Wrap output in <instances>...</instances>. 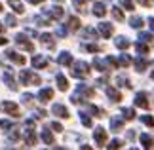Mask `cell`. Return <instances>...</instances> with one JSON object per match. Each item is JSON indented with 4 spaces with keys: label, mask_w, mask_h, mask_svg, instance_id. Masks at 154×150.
<instances>
[{
    "label": "cell",
    "mask_w": 154,
    "mask_h": 150,
    "mask_svg": "<svg viewBox=\"0 0 154 150\" xmlns=\"http://www.w3.org/2000/svg\"><path fill=\"white\" fill-rule=\"evenodd\" d=\"M19 82L25 84V86H36V84H40V76L31 72V70H21L19 72Z\"/></svg>",
    "instance_id": "cell-1"
},
{
    "label": "cell",
    "mask_w": 154,
    "mask_h": 150,
    "mask_svg": "<svg viewBox=\"0 0 154 150\" xmlns=\"http://www.w3.org/2000/svg\"><path fill=\"white\" fill-rule=\"evenodd\" d=\"M88 74H90V67H88V63H84V61L74 63V69H72V76L74 78H86Z\"/></svg>",
    "instance_id": "cell-2"
},
{
    "label": "cell",
    "mask_w": 154,
    "mask_h": 150,
    "mask_svg": "<svg viewBox=\"0 0 154 150\" xmlns=\"http://www.w3.org/2000/svg\"><path fill=\"white\" fill-rule=\"evenodd\" d=\"M0 109H2L6 114H10V116L17 118L19 116V106H17L14 101H2V105H0Z\"/></svg>",
    "instance_id": "cell-3"
},
{
    "label": "cell",
    "mask_w": 154,
    "mask_h": 150,
    "mask_svg": "<svg viewBox=\"0 0 154 150\" xmlns=\"http://www.w3.org/2000/svg\"><path fill=\"white\" fill-rule=\"evenodd\" d=\"M15 44L19 46V47H23V50H27V51H32L34 50L32 42H29L25 34H17V36H15Z\"/></svg>",
    "instance_id": "cell-4"
},
{
    "label": "cell",
    "mask_w": 154,
    "mask_h": 150,
    "mask_svg": "<svg viewBox=\"0 0 154 150\" xmlns=\"http://www.w3.org/2000/svg\"><path fill=\"white\" fill-rule=\"evenodd\" d=\"M93 139H95V142L99 146H105L106 145V131L103 127H97L95 133H93Z\"/></svg>",
    "instance_id": "cell-5"
},
{
    "label": "cell",
    "mask_w": 154,
    "mask_h": 150,
    "mask_svg": "<svg viewBox=\"0 0 154 150\" xmlns=\"http://www.w3.org/2000/svg\"><path fill=\"white\" fill-rule=\"evenodd\" d=\"M51 97H53V89H51V87L40 89V93H38V101H40V103H48Z\"/></svg>",
    "instance_id": "cell-6"
},
{
    "label": "cell",
    "mask_w": 154,
    "mask_h": 150,
    "mask_svg": "<svg viewBox=\"0 0 154 150\" xmlns=\"http://www.w3.org/2000/svg\"><path fill=\"white\" fill-rule=\"evenodd\" d=\"M6 55H8V59H11V61L17 63V65H25V57H23L21 53H17L14 50H8V51H6Z\"/></svg>",
    "instance_id": "cell-7"
},
{
    "label": "cell",
    "mask_w": 154,
    "mask_h": 150,
    "mask_svg": "<svg viewBox=\"0 0 154 150\" xmlns=\"http://www.w3.org/2000/svg\"><path fill=\"white\" fill-rule=\"evenodd\" d=\"M32 67L34 69H46L48 67V59L44 55H34L32 57Z\"/></svg>",
    "instance_id": "cell-8"
},
{
    "label": "cell",
    "mask_w": 154,
    "mask_h": 150,
    "mask_svg": "<svg viewBox=\"0 0 154 150\" xmlns=\"http://www.w3.org/2000/svg\"><path fill=\"white\" fill-rule=\"evenodd\" d=\"M4 82L8 84L10 89H17L15 82H14V72H11V69H8V67H6V72H4Z\"/></svg>",
    "instance_id": "cell-9"
},
{
    "label": "cell",
    "mask_w": 154,
    "mask_h": 150,
    "mask_svg": "<svg viewBox=\"0 0 154 150\" xmlns=\"http://www.w3.org/2000/svg\"><path fill=\"white\" fill-rule=\"evenodd\" d=\"M51 112L59 118H69V110H67V106H63V105H53Z\"/></svg>",
    "instance_id": "cell-10"
},
{
    "label": "cell",
    "mask_w": 154,
    "mask_h": 150,
    "mask_svg": "<svg viewBox=\"0 0 154 150\" xmlns=\"http://www.w3.org/2000/svg\"><path fill=\"white\" fill-rule=\"evenodd\" d=\"M135 105L141 106V109H149V99H146V93H137V95H135Z\"/></svg>",
    "instance_id": "cell-11"
},
{
    "label": "cell",
    "mask_w": 154,
    "mask_h": 150,
    "mask_svg": "<svg viewBox=\"0 0 154 150\" xmlns=\"http://www.w3.org/2000/svg\"><path fill=\"white\" fill-rule=\"evenodd\" d=\"M99 32L103 34V38H110V34H112V25H110V23H99Z\"/></svg>",
    "instance_id": "cell-12"
},
{
    "label": "cell",
    "mask_w": 154,
    "mask_h": 150,
    "mask_svg": "<svg viewBox=\"0 0 154 150\" xmlns=\"http://www.w3.org/2000/svg\"><path fill=\"white\" fill-rule=\"evenodd\" d=\"M46 14H48L51 19H61V17H63V8H61V6H53V8L48 10Z\"/></svg>",
    "instance_id": "cell-13"
},
{
    "label": "cell",
    "mask_w": 154,
    "mask_h": 150,
    "mask_svg": "<svg viewBox=\"0 0 154 150\" xmlns=\"http://www.w3.org/2000/svg\"><path fill=\"white\" fill-rule=\"evenodd\" d=\"M25 141L27 145H36V133H34V129H25Z\"/></svg>",
    "instance_id": "cell-14"
},
{
    "label": "cell",
    "mask_w": 154,
    "mask_h": 150,
    "mask_svg": "<svg viewBox=\"0 0 154 150\" xmlns=\"http://www.w3.org/2000/svg\"><path fill=\"white\" fill-rule=\"evenodd\" d=\"M55 80H57V87L61 89V91H67V89H69V80H67L63 74H57Z\"/></svg>",
    "instance_id": "cell-15"
},
{
    "label": "cell",
    "mask_w": 154,
    "mask_h": 150,
    "mask_svg": "<svg viewBox=\"0 0 154 150\" xmlns=\"http://www.w3.org/2000/svg\"><path fill=\"white\" fill-rule=\"evenodd\" d=\"M57 63H59V65H72V55H70V53H67V51H63L61 55L57 57Z\"/></svg>",
    "instance_id": "cell-16"
},
{
    "label": "cell",
    "mask_w": 154,
    "mask_h": 150,
    "mask_svg": "<svg viewBox=\"0 0 154 150\" xmlns=\"http://www.w3.org/2000/svg\"><path fill=\"white\" fill-rule=\"evenodd\" d=\"M114 44H116V47H120V50H128V47L131 46V42H129L126 36H118Z\"/></svg>",
    "instance_id": "cell-17"
},
{
    "label": "cell",
    "mask_w": 154,
    "mask_h": 150,
    "mask_svg": "<svg viewBox=\"0 0 154 150\" xmlns=\"http://www.w3.org/2000/svg\"><path fill=\"white\" fill-rule=\"evenodd\" d=\"M8 4L11 6V8H14L15 14H23V11H25V8H23V2H21V0H8Z\"/></svg>",
    "instance_id": "cell-18"
},
{
    "label": "cell",
    "mask_w": 154,
    "mask_h": 150,
    "mask_svg": "<svg viewBox=\"0 0 154 150\" xmlns=\"http://www.w3.org/2000/svg\"><path fill=\"white\" fill-rule=\"evenodd\" d=\"M141 142H143V146H145L146 150H150V148L154 146V139H152L150 135H146V133L141 135Z\"/></svg>",
    "instance_id": "cell-19"
},
{
    "label": "cell",
    "mask_w": 154,
    "mask_h": 150,
    "mask_svg": "<svg viewBox=\"0 0 154 150\" xmlns=\"http://www.w3.org/2000/svg\"><path fill=\"white\" fill-rule=\"evenodd\" d=\"M105 14H106V8H105V4L97 2L95 6H93V15H97V17H103Z\"/></svg>",
    "instance_id": "cell-20"
},
{
    "label": "cell",
    "mask_w": 154,
    "mask_h": 150,
    "mask_svg": "<svg viewBox=\"0 0 154 150\" xmlns=\"http://www.w3.org/2000/svg\"><path fill=\"white\" fill-rule=\"evenodd\" d=\"M40 42H42L46 47H53V46H55V42H53V36H51V34H42V36H40Z\"/></svg>",
    "instance_id": "cell-21"
},
{
    "label": "cell",
    "mask_w": 154,
    "mask_h": 150,
    "mask_svg": "<svg viewBox=\"0 0 154 150\" xmlns=\"http://www.w3.org/2000/svg\"><path fill=\"white\" fill-rule=\"evenodd\" d=\"M124 127V122L120 118H110V129L112 131H120Z\"/></svg>",
    "instance_id": "cell-22"
},
{
    "label": "cell",
    "mask_w": 154,
    "mask_h": 150,
    "mask_svg": "<svg viewBox=\"0 0 154 150\" xmlns=\"http://www.w3.org/2000/svg\"><path fill=\"white\" fill-rule=\"evenodd\" d=\"M106 95H109L112 101H120V99H122L120 91H118V89H114V87H106Z\"/></svg>",
    "instance_id": "cell-23"
},
{
    "label": "cell",
    "mask_w": 154,
    "mask_h": 150,
    "mask_svg": "<svg viewBox=\"0 0 154 150\" xmlns=\"http://www.w3.org/2000/svg\"><path fill=\"white\" fill-rule=\"evenodd\" d=\"M69 29L70 31H78L80 29V19L78 17H69Z\"/></svg>",
    "instance_id": "cell-24"
},
{
    "label": "cell",
    "mask_w": 154,
    "mask_h": 150,
    "mask_svg": "<svg viewBox=\"0 0 154 150\" xmlns=\"http://www.w3.org/2000/svg\"><path fill=\"white\" fill-rule=\"evenodd\" d=\"M42 141L46 142V145H53V135L50 133V129H44L42 131Z\"/></svg>",
    "instance_id": "cell-25"
},
{
    "label": "cell",
    "mask_w": 154,
    "mask_h": 150,
    "mask_svg": "<svg viewBox=\"0 0 154 150\" xmlns=\"http://www.w3.org/2000/svg\"><path fill=\"white\" fill-rule=\"evenodd\" d=\"M146 67H149V63H146L145 59H135V69H137L139 72H143Z\"/></svg>",
    "instance_id": "cell-26"
},
{
    "label": "cell",
    "mask_w": 154,
    "mask_h": 150,
    "mask_svg": "<svg viewBox=\"0 0 154 150\" xmlns=\"http://www.w3.org/2000/svg\"><path fill=\"white\" fill-rule=\"evenodd\" d=\"M133 61H131V57L129 55H126V53H122L120 55V61H118V65H122V67H128V65H131Z\"/></svg>",
    "instance_id": "cell-27"
},
{
    "label": "cell",
    "mask_w": 154,
    "mask_h": 150,
    "mask_svg": "<svg viewBox=\"0 0 154 150\" xmlns=\"http://www.w3.org/2000/svg\"><path fill=\"white\" fill-rule=\"evenodd\" d=\"M129 25L133 29H141L143 27V19H141V17H131V19H129Z\"/></svg>",
    "instance_id": "cell-28"
},
{
    "label": "cell",
    "mask_w": 154,
    "mask_h": 150,
    "mask_svg": "<svg viewBox=\"0 0 154 150\" xmlns=\"http://www.w3.org/2000/svg\"><path fill=\"white\" fill-rule=\"evenodd\" d=\"M93 67L103 72V70H106V63H105V61H101V59H95V61H93Z\"/></svg>",
    "instance_id": "cell-29"
},
{
    "label": "cell",
    "mask_w": 154,
    "mask_h": 150,
    "mask_svg": "<svg viewBox=\"0 0 154 150\" xmlns=\"http://www.w3.org/2000/svg\"><path fill=\"white\" fill-rule=\"evenodd\" d=\"M122 114H124V118H126V120H133L135 118V110L133 109H124Z\"/></svg>",
    "instance_id": "cell-30"
},
{
    "label": "cell",
    "mask_w": 154,
    "mask_h": 150,
    "mask_svg": "<svg viewBox=\"0 0 154 150\" xmlns=\"http://www.w3.org/2000/svg\"><path fill=\"white\" fill-rule=\"evenodd\" d=\"M112 17L118 21H124V14H122V10L120 8H112Z\"/></svg>",
    "instance_id": "cell-31"
},
{
    "label": "cell",
    "mask_w": 154,
    "mask_h": 150,
    "mask_svg": "<svg viewBox=\"0 0 154 150\" xmlns=\"http://www.w3.org/2000/svg\"><path fill=\"white\" fill-rule=\"evenodd\" d=\"M0 127L8 131V129H14V124H11L10 120H0Z\"/></svg>",
    "instance_id": "cell-32"
},
{
    "label": "cell",
    "mask_w": 154,
    "mask_h": 150,
    "mask_svg": "<svg viewBox=\"0 0 154 150\" xmlns=\"http://www.w3.org/2000/svg\"><path fill=\"white\" fill-rule=\"evenodd\" d=\"M120 146H122V141L114 139V141H110V145H109V150H120Z\"/></svg>",
    "instance_id": "cell-33"
},
{
    "label": "cell",
    "mask_w": 154,
    "mask_h": 150,
    "mask_svg": "<svg viewBox=\"0 0 154 150\" xmlns=\"http://www.w3.org/2000/svg\"><path fill=\"white\" fill-rule=\"evenodd\" d=\"M116 82L120 84V86H126V87H131V84H129V80L128 78H124V76H118L116 78Z\"/></svg>",
    "instance_id": "cell-34"
},
{
    "label": "cell",
    "mask_w": 154,
    "mask_h": 150,
    "mask_svg": "<svg viewBox=\"0 0 154 150\" xmlns=\"http://www.w3.org/2000/svg\"><path fill=\"white\" fill-rule=\"evenodd\" d=\"M80 120H82V124H84L86 127H91V120L88 118V116H86L84 112H80Z\"/></svg>",
    "instance_id": "cell-35"
},
{
    "label": "cell",
    "mask_w": 154,
    "mask_h": 150,
    "mask_svg": "<svg viewBox=\"0 0 154 150\" xmlns=\"http://www.w3.org/2000/svg\"><path fill=\"white\" fill-rule=\"evenodd\" d=\"M139 38L143 40V42H152V40H154V36H152L150 32H141V34H139Z\"/></svg>",
    "instance_id": "cell-36"
},
{
    "label": "cell",
    "mask_w": 154,
    "mask_h": 150,
    "mask_svg": "<svg viewBox=\"0 0 154 150\" xmlns=\"http://www.w3.org/2000/svg\"><path fill=\"white\" fill-rule=\"evenodd\" d=\"M135 47H137V51H139V53H149V46L141 44V42H139V44H135Z\"/></svg>",
    "instance_id": "cell-37"
},
{
    "label": "cell",
    "mask_w": 154,
    "mask_h": 150,
    "mask_svg": "<svg viewBox=\"0 0 154 150\" xmlns=\"http://www.w3.org/2000/svg\"><path fill=\"white\" fill-rule=\"evenodd\" d=\"M120 6H124L126 10H133V2H131V0H120Z\"/></svg>",
    "instance_id": "cell-38"
},
{
    "label": "cell",
    "mask_w": 154,
    "mask_h": 150,
    "mask_svg": "<svg viewBox=\"0 0 154 150\" xmlns=\"http://www.w3.org/2000/svg\"><path fill=\"white\" fill-rule=\"evenodd\" d=\"M6 23H8L10 27H15V25H17V21H15L14 15H6Z\"/></svg>",
    "instance_id": "cell-39"
},
{
    "label": "cell",
    "mask_w": 154,
    "mask_h": 150,
    "mask_svg": "<svg viewBox=\"0 0 154 150\" xmlns=\"http://www.w3.org/2000/svg\"><path fill=\"white\" fill-rule=\"evenodd\" d=\"M143 124L150 125V127H154V118L152 116H143Z\"/></svg>",
    "instance_id": "cell-40"
},
{
    "label": "cell",
    "mask_w": 154,
    "mask_h": 150,
    "mask_svg": "<svg viewBox=\"0 0 154 150\" xmlns=\"http://www.w3.org/2000/svg\"><path fill=\"white\" fill-rule=\"evenodd\" d=\"M34 21H36V25H50V21L48 19H44V17H34Z\"/></svg>",
    "instance_id": "cell-41"
},
{
    "label": "cell",
    "mask_w": 154,
    "mask_h": 150,
    "mask_svg": "<svg viewBox=\"0 0 154 150\" xmlns=\"http://www.w3.org/2000/svg\"><path fill=\"white\" fill-rule=\"evenodd\" d=\"M86 50L95 53V51H99V46H97V44H88V46H86Z\"/></svg>",
    "instance_id": "cell-42"
},
{
    "label": "cell",
    "mask_w": 154,
    "mask_h": 150,
    "mask_svg": "<svg viewBox=\"0 0 154 150\" xmlns=\"http://www.w3.org/2000/svg\"><path fill=\"white\" fill-rule=\"evenodd\" d=\"M31 101H32V95H29V93L23 95V103L25 105H31Z\"/></svg>",
    "instance_id": "cell-43"
},
{
    "label": "cell",
    "mask_w": 154,
    "mask_h": 150,
    "mask_svg": "<svg viewBox=\"0 0 154 150\" xmlns=\"http://www.w3.org/2000/svg\"><path fill=\"white\" fill-rule=\"evenodd\" d=\"M10 139H11V141H17V139H19V133L15 131V127H14V131L10 133Z\"/></svg>",
    "instance_id": "cell-44"
},
{
    "label": "cell",
    "mask_w": 154,
    "mask_h": 150,
    "mask_svg": "<svg viewBox=\"0 0 154 150\" xmlns=\"http://www.w3.org/2000/svg\"><path fill=\"white\" fill-rule=\"evenodd\" d=\"M51 127H53V131H63V125H61V124H57V122H53V124H51Z\"/></svg>",
    "instance_id": "cell-45"
},
{
    "label": "cell",
    "mask_w": 154,
    "mask_h": 150,
    "mask_svg": "<svg viewBox=\"0 0 154 150\" xmlns=\"http://www.w3.org/2000/svg\"><path fill=\"white\" fill-rule=\"evenodd\" d=\"M137 2H139L141 6H145V8H149V6L152 4V0H137Z\"/></svg>",
    "instance_id": "cell-46"
},
{
    "label": "cell",
    "mask_w": 154,
    "mask_h": 150,
    "mask_svg": "<svg viewBox=\"0 0 154 150\" xmlns=\"http://www.w3.org/2000/svg\"><path fill=\"white\" fill-rule=\"evenodd\" d=\"M57 34H59V36H65V34H67V29H65V27H59L57 29Z\"/></svg>",
    "instance_id": "cell-47"
},
{
    "label": "cell",
    "mask_w": 154,
    "mask_h": 150,
    "mask_svg": "<svg viewBox=\"0 0 154 150\" xmlns=\"http://www.w3.org/2000/svg\"><path fill=\"white\" fill-rule=\"evenodd\" d=\"M8 44V38H4V36H0V46H6Z\"/></svg>",
    "instance_id": "cell-48"
},
{
    "label": "cell",
    "mask_w": 154,
    "mask_h": 150,
    "mask_svg": "<svg viewBox=\"0 0 154 150\" xmlns=\"http://www.w3.org/2000/svg\"><path fill=\"white\" fill-rule=\"evenodd\" d=\"M27 2H31V4H42L44 0H27Z\"/></svg>",
    "instance_id": "cell-49"
},
{
    "label": "cell",
    "mask_w": 154,
    "mask_h": 150,
    "mask_svg": "<svg viewBox=\"0 0 154 150\" xmlns=\"http://www.w3.org/2000/svg\"><path fill=\"white\" fill-rule=\"evenodd\" d=\"M149 23H150V27H152V31H154V17H150V19H149Z\"/></svg>",
    "instance_id": "cell-50"
},
{
    "label": "cell",
    "mask_w": 154,
    "mask_h": 150,
    "mask_svg": "<svg viewBox=\"0 0 154 150\" xmlns=\"http://www.w3.org/2000/svg\"><path fill=\"white\" fill-rule=\"evenodd\" d=\"M82 150H91V148H90V146H86V145H84V146H82Z\"/></svg>",
    "instance_id": "cell-51"
},
{
    "label": "cell",
    "mask_w": 154,
    "mask_h": 150,
    "mask_svg": "<svg viewBox=\"0 0 154 150\" xmlns=\"http://www.w3.org/2000/svg\"><path fill=\"white\" fill-rule=\"evenodd\" d=\"M0 32H4V25H2V23H0Z\"/></svg>",
    "instance_id": "cell-52"
},
{
    "label": "cell",
    "mask_w": 154,
    "mask_h": 150,
    "mask_svg": "<svg viewBox=\"0 0 154 150\" xmlns=\"http://www.w3.org/2000/svg\"><path fill=\"white\" fill-rule=\"evenodd\" d=\"M57 150H67V148H57Z\"/></svg>",
    "instance_id": "cell-53"
},
{
    "label": "cell",
    "mask_w": 154,
    "mask_h": 150,
    "mask_svg": "<svg viewBox=\"0 0 154 150\" xmlns=\"http://www.w3.org/2000/svg\"><path fill=\"white\" fill-rule=\"evenodd\" d=\"M150 76H152V80H154V72H152V74H150Z\"/></svg>",
    "instance_id": "cell-54"
},
{
    "label": "cell",
    "mask_w": 154,
    "mask_h": 150,
    "mask_svg": "<svg viewBox=\"0 0 154 150\" xmlns=\"http://www.w3.org/2000/svg\"><path fill=\"white\" fill-rule=\"evenodd\" d=\"M0 10H2V4H0Z\"/></svg>",
    "instance_id": "cell-55"
}]
</instances>
